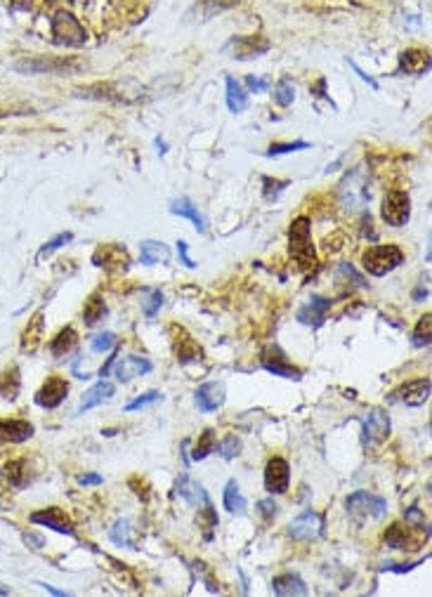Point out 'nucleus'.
<instances>
[{
	"label": "nucleus",
	"mask_w": 432,
	"mask_h": 597,
	"mask_svg": "<svg viewBox=\"0 0 432 597\" xmlns=\"http://www.w3.org/2000/svg\"><path fill=\"white\" fill-rule=\"evenodd\" d=\"M288 250H291L293 260L298 262V267L302 271L317 267V253H314V243H312V222H309V217L300 215L291 222V229H288Z\"/></svg>",
	"instance_id": "nucleus-1"
},
{
	"label": "nucleus",
	"mask_w": 432,
	"mask_h": 597,
	"mask_svg": "<svg viewBox=\"0 0 432 597\" xmlns=\"http://www.w3.org/2000/svg\"><path fill=\"white\" fill-rule=\"evenodd\" d=\"M338 199L347 210H364L371 201L369 177H366L364 168H352L345 173V177L338 185Z\"/></svg>",
	"instance_id": "nucleus-2"
},
{
	"label": "nucleus",
	"mask_w": 432,
	"mask_h": 597,
	"mask_svg": "<svg viewBox=\"0 0 432 597\" xmlns=\"http://www.w3.org/2000/svg\"><path fill=\"white\" fill-rule=\"evenodd\" d=\"M362 262H364V269L369 271L371 276H385L404 262V253L395 243L373 246V248L364 253Z\"/></svg>",
	"instance_id": "nucleus-3"
},
{
	"label": "nucleus",
	"mask_w": 432,
	"mask_h": 597,
	"mask_svg": "<svg viewBox=\"0 0 432 597\" xmlns=\"http://www.w3.org/2000/svg\"><path fill=\"white\" fill-rule=\"evenodd\" d=\"M345 505L354 522H369V519L373 522V519H383L388 515V501L369 491H354L345 501Z\"/></svg>",
	"instance_id": "nucleus-4"
},
{
	"label": "nucleus",
	"mask_w": 432,
	"mask_h": 597,
	"mask_svg": "<svg viewBox=\"0 0 432 597\" xmlns=\"http://www.w3.org/2000/svg\"><path fill=\"white\" fill-rule=\"evenodd\" d=\"M288 536L298 543L317 541V538L324 536V515H319V512H314V510L300 512V515L288 524Z\"/></svg>",
	"instance_id": "nucleus-5"
},
{
	"label": "nucleus",
	"mask_w": 432,
	"mask_h": 597,
	"mask_svg": "<svg viewBox=\"0 0 432 597\" xmlns=\"http://www.w3.org/2000/svg\"><path fill=\"white\" fill-rule=\"evenodd\" d=\"M50 29H53L55 43H60V45H83L88 41L86 29H83L79 19L71 17L69 12H57L53 17V22H50Z\"/></svg>",
	"instance_id": "nucleus-6"
},
{
	"label": "nucleus",
	"mask_w": 432,
	"mask_h": 597,
	"mask_svg": "<svg viewBox=\"0 0 432 597\" xmlns=\"http://www.w3.org/2000/svg\"><path fill=\"white\" fill-rule=\"evenodd\" d=\"M380 215L390 227H404L411 217V201L406 192H388L383 199V208H380Z\"/></svg>",
	"instance_id": "nucleus-7"
},
{
	"label": "nucleus",
	"mask_w": 432,
	"mask_h": 597,
	"mask_svg": "<svg viewBox=\"0 0 432 597\" xmlns=\"http://www.w3.org/2000/svg\"><path fill=\"white\" fill-rule=\"evenodd\" d=\"M260 363H262V368H265V371L279 375V378H286V380H300L302 378L300 368L293 366V363L288 361V356L283 354V349L276 347V345H269V347L262 349Z\"/></svg>",
	"instance_id": "nucleus-8"
},
{
	"label": "nucleus",
	"mask_w": 432,
	"mask_h": 597,
	"mask_svg": "<svg viewBox=\"0 0 432 597\" xmlns=\"http://www.w3.org/2000/svg\"><path fill=\"white\" fill-rule=\"evenodd\" d=\"M71 69H76V62L67 57H29L15 64L19 74H64Z\"/></svg>",
	"instance_id": "nucleus-9"
},
{
	"label": "nucleus",
	"mask_w": 432,
	"mask_h": 597,
	"mask_svg": "<svg viewBox=\"0 0 432 597\" xmlns=\"http://www.w3.org/2000/svg\"><path fill=\"white\" fill-rule=\"evenodd\" d=\"M390 415L385 408H371L362 418V432H364V444H380L390 437Z\"/></svg>",
	"instance_id": "nucleus-10"
},
{
	"label": "nucleus",
	"mask_w": 432,
	"mask_h": 597,
	"mask_svg": "<svg viewBox=\"0 0 432 597\" xmlns=\"http://www.w3.org/2000/svg\"><path fill=\"white\" fill-rule=\"evenodd\" d=\"M428 399H430V378L409 380L390 394V401H399V404L406 406H423Z\"/></svg>",
	"instance_id": "nucleus-11"
},
{
	"label": "nucleus",
	"mask_w": 432,
	"mask_h": 597,
	"mask_svg": "<svg viewBox=\"0 0 432 597\" xmlns=\"http://www.w3.org/2000/svg\"><path fill=\"white\" fill-rule=\"evenodd\" d=\"M291 484V465L279 456L269 458L265 465V489L272 493H286Z\"/></svg>",
	"instance_id": "nucleus-12"
},
{
	"label": "nucleus",
	"mask_w": 432,
	"mask_h": 597,
	"mask_svg": "<svg viewBox=\"0 0 432 597\" xmlns=\"http://www.w3.org/2000/svg\"><path fill=\"white\" fill-rule=\"evenodd\" d=\"M31 522L34 524H41V527H48L57 531V534H64V536H71L76 538V529H74V522L67 517V512L62 508H45V510H38V512H31Z\"/></svg>",
	"instance_id": "nucleus-13"
},
{
	"label": "nucleus",
	"mask_w": 432,
	"mask_h": 597,
	"mask_svg": "<svg viewBox=\"0 0 432 597\" xmlns=\"http://www.w3.org/2000/svg\"><path fill=\"white\" fill-rule=\"evenodd\" d=\"M67 394H69V382L60 378V375H50L43 382V387L36 392V404L43 408H57L67 399Z\"/></svg>",
	"instance_id": "nucleus-14"
},
{
	"label": "nucleus",
	"mask_w": 432,
	"mask_h": 597,
	"mask_svg": "<svg viewBox=\"0 0 432 597\" xmlns=\"http://www.w3.org/2000/svg\"><path fill=\"white\" fill-rule=\"evenodd\" d=\"M154 368V363L147 359V356H137V354H128L123 356V359H116V378H119L121 382H130L135 378H140V375L149 373Z\"/></svg>",
	"instance_id": "nucleus-15"
},
{
	"label": "nucleus",
	"mask_w": 432,
	"mask_h": 597,
	"mask_svg": "<svg viewBox=\"0 0 432 597\" xmlns=\"http://www.w3.org/2000/svg\"><path fill=\"white\" fill-rule=\"evenodd\" d=\"M333 302L328 297H321V295H312V300L307 304H302L298 309V321L305 323V326H321L326 321V314L331 311Z\"/></svg>",
	"instance_id": "nucleus-16"
},
{
	"label": "nucleus",
	"mask_w": 432,
	"mask_h": 597,
	"mask_svg": "<svg viewBox=\"0 0 432 597\" xmlns=\"http://www.w3.org/2000/svg\"><path fill=\"white\" fill-rule=\"evenodd\" d=\"M194 401L198 411L212 413L224 404V382H203L194 392Z\"/></svg>",
	"instance_id": "nucleus-17"
},
{
	"label": "nucleus",
	"mask_w": 432,
	"mask_h": 597,
	"mask_svg": "<svg viewBox=\"0 0 432 597\" xmlns=\"http://www.w3.org/2000/svg\"><path fill=\"white\" fill-rule=\"evenodd\" d=\"M430 69V55L428 50L411 48L399 55V71L406 76H421Z\"/></svg>",
	"instance_id": "nucleus-18"
},
{
	"label": "nucleus",
	"mask_w": 432,
	"mask_h": 597,
	"mask_svg": "<svg viewBox=\"0 0 432 597\" xmlns=\"http://www.w3.org/2000/svg\"><path fill=\"white\" fill-rule=\"evenodd\" d=\"M34 437V425L27 420H0V444H22Z\"/></svg>",
	"instance_id": "nucleus-19"
},
{
	"label": "nucleus",
	"mask_w": 432,
	"mask_h": 597,
	"mask_svg": "<svg viewBox=\"0 0 432 597\" xmlns=\"http://www.w3.org/2000/svg\"><path fill=\"white\" fill-rule=\"evenodd\" d=\"M272 593L279 597H302L307 595V583L298 574H281L272 581Z\"/></svg>",
	"instance_id": "nucleus-20"
},
{
	"label": "nucleus",
	"mask_w": 432,
	"mask_h": 597,
	"mask_svg": "<svg viewBox=\"0 0 432 597\" xmlns=\"http://www.w3.org/2000/svg\"><path fill=\"white\" fill-rule=\"evenodd\" d=\"M177 496L184 498L189 505H208L210 503L205 489L198 482H194L189 475H182L177 479Z\"/></svg>",
	"instance_id": "nucleus-21"
},
{
	"label": "nucleus",
	"mask_w": 432,
	"mask_h": 597,
	"mask_svg": "<svg viewBox=\"0 0 432 597\" xmlns=\"http://www.w3.org/2000/svg\"><path fill=\"white\" fill-rule=\"evenodd\" d=\"M114 392H116V385L114 382H109V380H100L97 385L95 387H90L86 394H83V401H81V411H90V408H95V406H100V404H104L107 399H112L114 397Z\"/></svg>",
	"instance_id": "nucleus-22"
},
{
	"label": "nucleus",
	"mask_w": 432,
	"mask_h": 597,
	"mask_svg": "<svg viewBox=\"0 0 432 597\" xmlns=\"http://www.w3.org/2000/svg\"><path fill=\"white\" fill-rule=\"evenodd\" d=\"M231 50H234L236 60H255L257 55L269 50V43L260 38H236L231 41Z\"/></svg>",
	"instance_id": "nucleus-23"
},
{
	"label": "nucleus",
	"mask_w": 432,
	"mask_h": 597,
	"mask_svg": "<svg viewBox=\"0 0 432 597\" xmlns=\"http://www.w3.org/2000/svg\"><path fill=\"white\" fill-rule=\"evenodd\" d=\"M140 257L142 264H158L170 260V248L163 241H142L140 243Z\"/></svg>",
	"instance_id": "nucleus-24"
},
{
	"label": "nucleus",
	"mask_w": 432,
	"mask_h": 597,
	"mask_svg": "<svg viewBox=\"0 0 432 597\" xmlns=\"http://www.w3.org/2000/svg\"><path fill=\"white\" fill-rule=\"evenodd\" d=\"M170 213H173V215H180V217L191 220L198 232H205V217L201 215V213H198V208L191 203V201L187 199V196L173 201V203H170Z\"/></svg>",
	"instance_id": "nucleus-25"
},
{
	"label": "nucleus",
	"mask_w": 432,
	"mask_h": 597,
	"mask_svg": "<svg viewBox=\"0 0 432 597\" xmlns=\"http://www.w3.org/2000/svg\"><path fill=\"white\" fill-rule=\"evenodd\" d=\"M222 503H224V510L234 512V515H241V512H246L248 501H246V498H243V493L238 491L236 479H229V482L224 484V491H222Z\"/></svg>",
	"instance_id": "nucleus-26"
},
{
	"label": "nucleus",
	"mask_w": 432,
	"mask_h": 597,
	"mask_svg": "<svg viewBox=\"0 0 432 597\" xmlns=\"http://www.w3.org/2000/svg\"><path fill=\"white\" fill-rule=\"evenodd\" d=\"M227 107L231 114H241L248 109V95L246 90H243V86L238 81H234L231 76H227Z\"/></svg>",
	"instance_id": "nucleus-27"
},
{
	"label": "nucleus",
	"mask_w": 432,
	"mask_h": 597,
	"mask_svg": "<svg viewBox=\"0 0 432 597\" xmlns=\"http://www.w3.org/2000/svg\"><path fill=\"white\" fill-rule=\"evenodd\" d=\"M76 342H79V333H76V328L67 326L53 337V342H50V352H53V356L60 359V356L69 354L71 349L76 347Z\"/></svg>",
	"instance_id": "nucleus-28"
},
{
	"label": "nucleus",
	"mask_w": 432,
	"mask_h": 597,
	"mask_svg": "<svg viewBox=\"0 0 432 597\" xmlns=\"http://www.w3.org/2000/svg\"><path fill=\"white\" fill-rule=\"evenodd\" d=\"M180 335H182V340H175V352H177V361L182 363H189V361H198L201 359V349H198V345L194 340H191L189 335L184 333L182 328H180Z\"/></svg>",
	"instance_id": "nucleus-29"
},
{
	"label": "nucleus",
	"mask_w": 432,
	"mask_h": 597,
	"mask_svg": "<svg viewBox=\"0 0 432 597\" xmlns=\"http://www.w3.org/2000/svg\"><path fill=\"white\" fill-rule=\"evenodd\" d=\"M109 538L119 545V548H130V550H137L135 548V541H133V529H130V522L128 519H116L112 531H109Z\"/></svg>",
	"instance_id": "nucleus-30"
},
{
	"label": "nucleus",
	"mask_w": 432,
	"mask_h": 597,
	"mask_svg": "<svg viewBox=\"0 0 432 597\" xmlns=\"http://www.w3.org/2000/svg\"><path fill=\"white\" fill-rule=\"evenodd\" d=\"M104 314H107V304H104V300H102V295H100V293H93V295L88 297L86 309H83V321H86L88 326H95V323H97Z\"/></svg>",
	"instance_id": "nucleus-31"
},
{
	"label": "nucleus",
	"mask_w": 432,
	"mask_h": 597,
	"mask_svg": "<svg viewBox=\"0 0 432 597\" xmlns=\"http://www.w3.org/2000/svg\"><path fill=\"white\" fill-rule=\"evenodd\" d=\"M140 304H142V311H144L147 319H154L156 316V311L161 309V304H163V293H161L158 288H144L140 295Z\"/></svg>",
	"instance_id": "nucleus-32"
},
{
	"label": "nucleus",
	"mask_w": 432,
	"mask_h": 597,
	"mask_svg": "<svg viewBox=\"0 0 432 597\" xmlns=\"http://www.w3.org/2000/svg\"><path fill=\"white\" fill-rule=\"evenodd\" d=\"M41 340H43V314H36L34 321H29L27 333H24L22 349H24V352H27V349H29V352H34Z\"/></svg>",
	"instance_id": "nucleus-33"
},
{
	"label": "nucleus",
	"mask_w": 432,
	"mask_h": 597,
	"mask_svg": "<svg viewBox=\"0 0 432 597\" xmlns=\"http://www.w3.org/2000/svg\"><path fill=\"white\" fill-rule=\"evenodd\" d=\"M5 479H8L10 486H15V489L24 486L27 484V463H24V460H10V463L5 465Z\"/></svg>",
	"instance_id": "nucleus-34"
},
{
	"label": "nucleus",
	"mask_w": 432,
	"mask_h": 597,
	"mask_svg": "<svg viewBox=\"0 0 432 597\" xmlns=\"http://www.w3.org/2000/svg\"><path fill=\"white\" fill-rule=\"evenodd\" d=\"M430 337H432V314L428 311L425 316H421V321L416 323V330L411 335L416 347H428L430 345Z\"/></svg>",
	"instance_id": "nucleus-35"
},
{
	"label": "nucleus",
	"mask_w": 432,
	"mask_h": 597,
	"mask_svg": "<svg viewBox=\"0 0 432 597\" xmlns=\"http://www.w3.org/2000/svg\"><path fill=\"white\" fill-rule=\"evenodd\" d=\"M274 104H279V107H291L293 100H295V86L288 78H281L279 83L274 86Z\"/></svg>",
	"instance_id": "nucleus-36"
},
{
	"label": "nucleus",
	"mask_w": 432,
	"mask_h": 597,
	"mask_svg": "<svg viewBox=\"0 0 432 597\" xmlns=\"http://www.w3.org/2000/svg\"><path fill=\"white\" fill-rule=\"evenodd\" d=\"M385 543L395 550H406V545H409V536H406V529L402 527V524L399 522L390 524L388 531H385Z\"/></svg>",
	"instance_id": "nucleus-37"
},
{
	"label": "nucleus",
	"mask_w": 432,
	"mask_h": 597,
	"mask_svg": "<svg viewBox=\"0 0 432 597\" xmlns=\"http://www.w3.org/2000/svg\"><path fill=\"white\" fill-rule=\"evenodd\" d=\"M212 449H215V432H212L208 427V430H205L201 437H198L194 451H191V460H203L205 456H208V453H212Z\"/></svg>",
	"instance_id": "nucleus-38"
},
{
	"label": "nucleus",
	"mask_w": 432,
	"mask_h": 597,
	"mask_svg": "<svg viewBox=\"0 0 432 597\" xmlns=\"http://www.w3.org/2000/svg\"><path fill=\"white\" fill-rule=\"evenodd\" d=\"M116 347V335L112 333V330H102V333H97L90 340V349L97 354H104V352H112V349Z\"/></svg>",
	"instance_id": "nucleus-39"
},
{
	"label": "nucleus",
	"mask_w": 432,
	"mask_h": 597,
	"mask_svg": "<svg viewBox=\"0 0 432 597\" xmlns=\"http://www.w3.org/2000/svg\"><path fill=\"white\" fill-rule=\"evenodd\" d=\"M215 449L220 451V456L224 460H231L238 456V451H241V439L234 437V434H229V437H224L220 444L215 441Z\"/></svg>",
	"instance_id": "nucleus-40"
},
{
	"label": "nucleus",
	"mask_w": 432,
	"mask_h": 597,
	"mask_svg": "<svg viewBox=\"0 0 432 597\" xmlns=\"http://www.w3.org/2000/svg\"><path fill=\"white\" fill-rule=\"evenodd\" d=\"M71 239H74V234H71V232H64V234H60V236H55L53 241H48L41 248V253H38V260H43L45 255H53L55 250H60L62 246H67Z\"/></svg>",
	"instance_id": "nucleus-41"
},
{
	"label": "nucleus",
	"mask_w": 432,
	"mask_h": 597,
	"mask_svg": "<svg viewBox=\"0 0 432 597\" xmlns=\"http://www.w3.org/2000/svg\"><path fill=\"white\" fill-rule=\"evenodd\" d=\"M300 149H309V142H283V145H272L267 149V156H281V154H291V152H300Z\"/></svg>",
	"instance_id": "nucleus-42"
},
{
	"label": "nucleus",
	"mask_w": 432,
	"mask_h": 597,
	"mask_svg": "<svg viewBox=\"0 0 432 597\" xmlns=\"http://www.w3.org/2000/svg\"><path fill=\"white\" fill-rule=\"evenodd\" d=\"M404 519H406V527H414V529H428V522H425V515H423V510H418V505H411V508L404 512Z\"/></svg>",
	"instance_id": "nucleus-43"
},
{
	"label": "nucleus",
	"mask_w": 432,
	"mask_h": 597,
	"mask_svg": "<svg viewBox=\"0 0 432 597\" xmlns=\"http://www.w3.org/2000/svg\"><path fill=\"white\" fill-rule=\"evenodd\" d=\"M161 399V392H156V389H149V392L140 394L137 399H133L130 404H126V411H137V408L147 406V404H154V401Z\"/></svg>",
	"instance_id": "nucleus-44"
},
{
	"label": "nucleus",
	"mask_w": 432,
	"mask_h": 597,
	"mask_svg": "<svg viewBox=\"0 0 432 597\" xmlns=\"http://www.w3.org/2000/svg\"><path fill=\"white\" fill-rule=\"evenodd\" d=\"M246 86H248V90H253V93H265V90L269 88V81H265V78H257V76H246Z\"/></svg>",
	"instance_id": "nucleus-45"
},
{
	"label": "nucleus",
	"mask_w": 432,
	"mask_h": 597,
	"mask_svg": "<svg viewBox=\"0 0 432 597\" xmlns=\"http://www.w3.org/2000/svg\"><path fill=\"white\" fill-rule=\"evenodd\" d=\"M257 508H260L262 517H265V519H272L276 515V503L272 501V498H265V501H260V503H257Z\"/></svg>",
	"instance_id": "nucleus-46"
},
{
	"label": "nucleus",
	"mask_w": 432,
	"mask_h": 597,
	"mask_svg": "<svg viewBox=\"0 0 432 597\" xmlns=\"http://www.w3.org/2000/svg\"><path fill=\"white\" fill-rule=\"evenodd\" d=\"M177 255H180V260H182L184 267H189V269L196 267L194 260L189 257V250H187V243H184V241H177Z\"/></svg>",
	"instance_id": "nucleus-47"
},
{
	"label": "nucleus",
	"mask_w": 432,
	"mask_h": 597,
	"mask_svg": "<svg viewBox=\"0 0 432 597\" xmlns=\"http://www.w3.org/2000/svg\"><path fill=\"white\" fill-rule=\"evenodd\" d=\"M340 271H343L345 276H352V279H354V283H357V286H362V288H364V286H366V283H364V276H362V274H357V271H354V267H352V264L343 262V264H340Z\"/></svg>",
	"instance_id": "nucleus-48"
},
{
	"label": "nucleus",
	"mask_w": 432,
	"mask_h": 597,
	"mask_svg": "<svg viewBox=\"0 0 432 597\" xmlns=\"http://www.w3.org/2000/svg\"><path fill=\"white\" fill-rule=\"evenodd\" d=\"M76 482H79L81 486H100L104 479H102V475H81Z\"/></svg>",
	"instance_id": "nucleus-49"
},
{
	"label": "nucleus",
	"mask_w": 432,
	"mask_h": 597,
	"mask_svg": "<svg viewBox=\"0 0 432 597\" xmlns=\"http://www.w3.org/2000/svg\"><path fill=\"white\" fill-rule=\"evenodd\" d=\"M116 359H119V352H114L112 356H109L104 366H102L100 371H97V375H100V378H107V375H109V371H112V366H114V363H116Z\"/></svg>",
	"instance_id": "nucleus-50"
},
{
	"label": "nucleus",
	"mask_w": 432,
	"mask_h": 597,
	"mask_svg": "<svg viewBox=\"0 0 432 597\" xmlns=\"http://www.w3.org/2000/svg\"><path fill=\"white\" fill-rule=\"evenodd\" d=\"M350 67H352L354 71H357V74H359V78H362V81H366V83H369V86H371L373 90H378V83H376V81H373V78H371V76H366V74H364V71H362V69H359V67H357V64H354V62H350Z\"/></svg>",
	"instance_id": "nucleus-51"
},
{
	"label": "nucleus",
	"mask_w": 432,
	"mask_h": 597,
	"mask_svg": "<svg viewBox=\"0 0 432 597\" xmlns=\"http://www.w3.org/2000/svg\"><path fill=\"white\" fill-rule=\"evenodd\" d=\"M38 586H41L43 590H48L50 595H57V597H67V595H71V593H67V590H57L55 586H50V583H38Z\"/></svg>",
	"instance_id": "nucleus-52"
},
{
	"label": "nucleus",
	"mask_w": 432,
	"mask_h": 597,
	"mask_svg": "<svg viewBox=\"0 0 432 597\" xmlns=\"http://www.w3.org/2000/svg\"><path fill=\"white\" fill-rule=\"evenodd\" d=\"M24 541H27V543H34V545H38V548L43 545V538H41V536H34V534H27V536H24Z\"/></svg>",
	"instance_id": "nucleus-53"
},
{
	"label": "nucleus",
	"mask_w": 432,
	"mask_h": 597,
	"mask_svg": "<svg viewBox=\"0 0 432 597\" xmlns=\"http://www.w3.org/2000/svg\"><path fill=\"white\" fill-rule=\"evenodd\" d=\"M156 147H158V154H166V149H168V145H166V142L156 140Z\"/></svg>",
	"instance_id": "nucleus-54"
},
{
	"label": "nucleus",
	"mask_w": 432,
	"mask_h": 597,
	"mask_svg": "<svg viewBox=\"0 0 432 597\" xmlns=\"http://www.w3.org/2000/svg\"><path fill=\"white\" fill-rule=\"evenodd\" d=\"M8 593H10L8 588H3V586H0V595H8Z\"/></svg>",
	"instance_id": "nucleus-55"
}]
</instances>
